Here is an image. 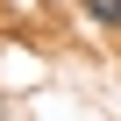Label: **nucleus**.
<instances>
[{
	"label": "nucleus",
	"instance_id": "nucleus-1",
	"mask_svg": "<svg viewBox=\"0 0 121 121\" xmlns=\"http://www.w3.org/2000/svg\"><path fill=\"white\" fill-rule=\"evenodd\" d=\"M86 14H93V22H107V29H121V0H86Z\"/></svg>",
	"mask_w": 121,
	"mask_h": 121
}]
</instances>
